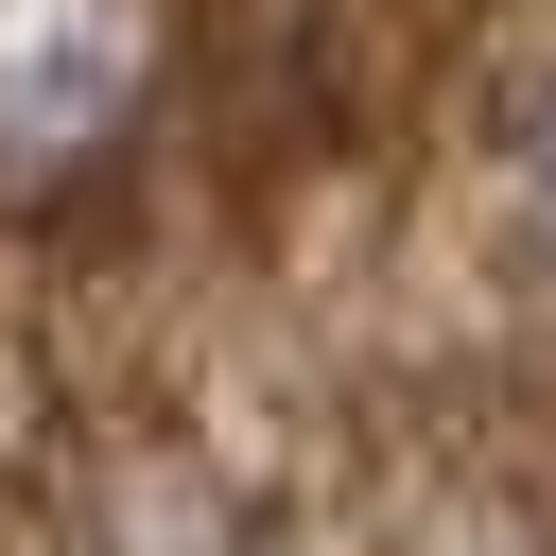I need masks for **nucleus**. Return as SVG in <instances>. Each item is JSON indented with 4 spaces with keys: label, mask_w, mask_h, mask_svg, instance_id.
<instances>
[{
    "label": "nucleus",
    "mask_w": 556,
    "mask_h": 556,
    "mask_svg": "<svg viewBox=\"0 0 556 556\" xmlns=\"http://www.w3.org/2000/svg\"><path fill=\"white\" fill-rule=\"evenodd\" d=\"M539 226H556V139H539Z\"/></svg>",
    "instance_id": "obj_2"
},
{
    "label": "nucleus",
    "mask_w": 556,
    "mask_h": 556,
    "mask_svg": "<svg viewBox=\"0 0 556 556\" xmlns=\"http://www.w3.org/2000/svg\"><path fill=\"white\" fill-rule=\"evenodd\" d=\"M156 104V0H0V191L122 156Z\"/></svg>",
    "instance_id": "obj_1"
}]
</instances>
